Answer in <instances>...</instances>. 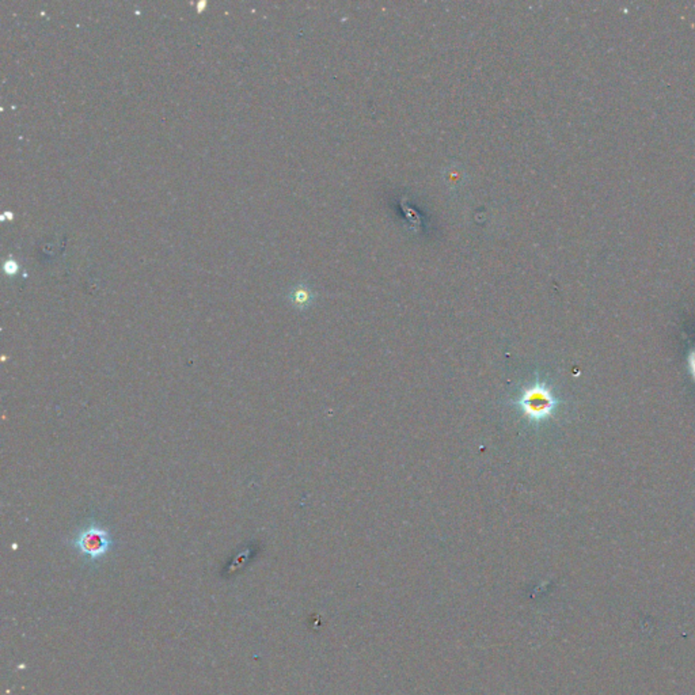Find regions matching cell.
I'll use <instances>...</instances> for the list:
<instances>
[{
	"label": "cell",
	"mask_w": 695,
	"mask_h": 695,
	"mask_svg": "<svg viewBox=\"0 0 695 695\" xmlns=\"http://www.w3.org/2000/svg\"><path fill=\"white\" fill-rule=\"evenodd\" d=\"M521 412L530 421L540 422L554 415L559 403L546 383L537 382L523 390L521 398L516 402Z\"/></svg>",
	"instance_id": "6da1fadb"
},
{
	"label": "cell",
	"mask_w": 695,
	"mask_h": 695,
	"mask_svg": "<svg viewBox=\"0 0 695 695\" xmlns=\"http://www.w3.org/2000/svg\"><path fill=\"white\" fill-rule=\"evenodd\" d=\"M71 545L82 556L88 558V562L95 564L113 549L114 542L106 528L97 523H91L78 533V535L71 540Z\"/></svg>",
	"instance_id": "7a4b0ae2"
},
{
	"label": "cell",
	"mask_w": 695,
	"mask_h": 695,
	"mask_svg": "<svg viewBox=\"0 0 695 695\" xmlns=\"http://www.w3.org/2000/svg\"><path fill=\"white\" fill-rule=\"evenodd\" d=\"M288 299L297 309H306L313 303L314 295L307 285L299 284L291 290V292L288 294Z\"/></svg>",
	"instance_id": "3957f363"
},
{
	"label": "cell",
	"mask_w": 695,
	"mask_h": 695,
	"mask_svg": "<svg viewBox=\"0 0 695 695\" xmlns=\"http://www.w3.org/2000/svg\"><path fill=\"white\" fill-rule=\"evenodd\" d=\"M3 268H4V272H6L7 275H11V276H13V275H16V273H17L18 272V269H19V266H18L17 261H14V260L6 261V262H4V266H3Z\"/></svg>",
	"instance_id": "277c9868"
}]
</instances>
